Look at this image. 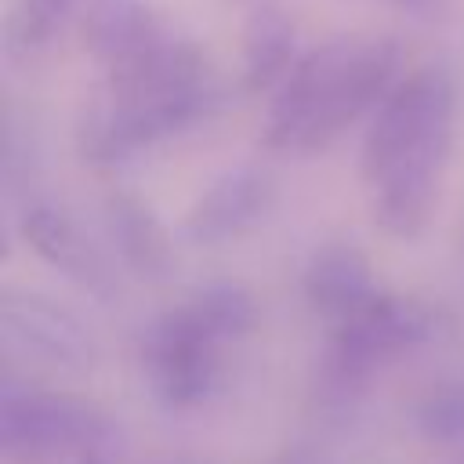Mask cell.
I'll return each mask as SVG.
<instances>
[{"label": "cell", "mask_w": 464, "mask_h": 464, "mask_svg": "<svg viewBox=\"0 0 464 464\" xmlns=\"http://www.w3.org/2000/svg\"><path fill=\"white\" fill-rule=\"evenodd\" d=\"M80 0H22L18 14H14V40L22 47H40L47 44L62 25L65 18L76 11Z\"/></svg>", "instance_id": "cell-13"}, {"label": "cell", "mask_w": 464, "mask_h": 464, "mask_svg": "<svg viewBox=\"0 0 464 464\" xmlns=\"http://www.w3.org/2000/svg\"><path fill=\"white\" fill-rule=\"evenodd\" d=\"M25 228H29V239L40 246L44 257H51V261L62 265L65 272L80 276L83 283H87V279H91V283L98 279V257L87 250V243L76 236V228H72L58 210H51V207L33 210L29 221H25Z\"/></svg>", "instance_id": "cell-11"}, {"label": "cell", "mask_w": 464, "mask_h": 464, "mask_svg": "<svg viewBox=\"0 0 464 464\" xmlns=\"http://www.w3.org/2000/svg\"><path fill=\"white\" fill-rule=\"evenodd\" d=\"M424 428L442 439H464V384H453L424 402Z\"/></svg>", "instance_id": "cell-14"}, {"label": "cell", "mask_w": 464, "mask_h": 464, "mask_svg": "<svg viewBox=\"0 0 464 464\" xmlns=\"http://www.w3.org/2000/svg\"><path fill=\"white\" fill-rule=\"evenodd\" d=\"M334 362L348 373H370L373 366H384L388 359L402 355L428 334V312L410 301L377 290L348 315L334 319Z\"/></svg>", "instance_id": "cell-6"}, {"label": "cell", "mask_w": 464, "mask_h": 464, "mask_svg": "<svg viewBox=\"0 0 464 464\" xmlns=\"http://www.w3.org/2000/svg\"><path fill=\"white\" fill-rule=\"evenodd\" d=\"M460 232H464V225H460Z\"/></svg>", "instance_id": "cell-16"}, {"label": "cell", "mask_w": 464, "mask_h": 464, "mask_svg": "<svg viewBox=\"0 0 464 464\" xmlns=\"http://www.w3.org/2000/svg\"><path fill=\"white\" fill-rule=\"evenodd\" d=\"M388 4L399 7L402 14H413V18H439L450 7V0H388Z\"/></svg>", "instance_id": "cell-15"}, {"label": "cell", "mask_w": 464, "mask_h": 464, "mask_svg": "<svg viewBox=\"0 0 464 464\" xmlns=\"http://www.w3.org/2000/svg\"><path fill=\"white\" fill-rule=\"evenodd\" d=\"M457 127V76L428 62L395 80L373 109L362 141V185L373 221L395 236H417L442 192Z\"/></svg>", "instance_id": "cell-1"}, {"label": "cell", "mask_w": 464, "mask_h": 464, "mask_svg": "<svg viewBox=\"0 0 464 464\" xmlns=\"http://www.w3.org/2000/svg\"><path fill=\"white\" fill-rule=\"evenodd\" d=\"M250 297L239 286H207L170 308L141 344L145 377L167 406H196L221 373V344L250 326Z\"/></svg>", "instance_id": "cell-3"}, {"label": "cell", "mask_w": 464, "mask_h": 464, "mask_svg": "<svg viewBox=\"0 0 464 464\" xmlns=\"http://www.w3.org/2000/svg\"><path fill=\"white\" fill-rule=\"evenodd\" d=\"M109 214H112V228H116V236H120V243L127 246V254H130V261L134 265H145V268H163L167 261V239H163V232H160V225H156V218L138 203V199H130V196H116L112 203H109Z\"/></svg>", "instance_id": "cell-12"}, {"label": "cell", "mask_w": 464, "mask_h": 464, "mask_svg": "<svg viewBox=\"0 0 464 464\" xmlns=\"http://www.w3.org/2000/svg\"><path fill=\"white\" fill-rule=\"evenodd\" d=\"M221 105V91L203 87L188 94H170V98H141V102H112L105 98L83 123L80 145L83 156L112 163L123 156H134L163 138H174L199 120H207Z\"/></svg>", "instance_id": "cell-5"}, {"label": "cell", "mask_w": 464, "mask_h": 464, "mask_svg": "<svg viewBox=\"0 0 464 464\" xmlns=\"http://www.w3.org/2000/svg\"><path fill=\"white\" fill-rule=\"evenodd\" d=\"M268 203H272V178L257 167H236V170H225L196 199L185 228L199 243H218L254 225Z\"/></svg>", "instance_id": "cell-7"}, {"label": "cell", "mask_w": 464, "mask_h": 464, "mask_svg": "<svg viewBox=\"0 0 464 464\" xmlns=\"http://www.w3.org/2000/svg\"><path fill=\"white\" fill-rule=\"evenodd\" d=\"M0 439L11 464H109L116 428L80 399L7 384Z\"/></svg>", "instance_id": "cell-4"}, {"label": "cell", "mask_w": 464, "mask_h": 464, "mask_svg": "<svg viewBox=\"0 0 464 464\" xmlns=\"http://www.w3.org/2000/svg\"><path fill=\"white\" fill-rule=\"evenodd\" d=\"M297 51V25L283 7H257L243 25V83L250 91H265L279 83Z\"/></svg>", "instance_id": "cell-10"}, {"label": "cell", "mask_w": 464, "mask_h": 464, "mask_svg": "<svg viewBox=\"0 0 464 464\" xmlns=\"http://www.w3.org/2000/svg\"><path fill=\"white\" fill-rule=\"evenodd\" d=\"M381 286L373 283V272L366 265V257L352 246V243H330L323 246L308 272H304V294L312 301V308L319 315H326L330 323L348 315L352 308H359L366 297H373Z\"/></svg>", "instance_id": "cell-9"}, {"label": "cell", "mask_w": 464, "mask_h": 464, "mask_svg": "<svg viewBox=\"0 0 464 464\" xmlns=\"http://www.w3.org/2000/svg\"><path fill=\"white\" fill-rule=\"evenodd\" d=\"M167 33L170 29H167L163 14L149 0H94L80 22L83 47L105 69L141 54L145 47L163 40Z\"/></svg>", "instance_id": "cell-8"}, {"label": "cell", "mask_w": 464, "mask_h": 464, "mask_svg": "<svg viewBox=\"0 0 464 464\" xmlns=\"http://www.w3.org/2000/svg\"><path fill=\"white\" fill-rule=\"evenodd\" d=\"M402 51L392 36L348 33L304 51L279 80L265 120V145L308 156L373 112L399 80Z\"/></svg>", "instance_id": "cell-2"}]
</instances>
